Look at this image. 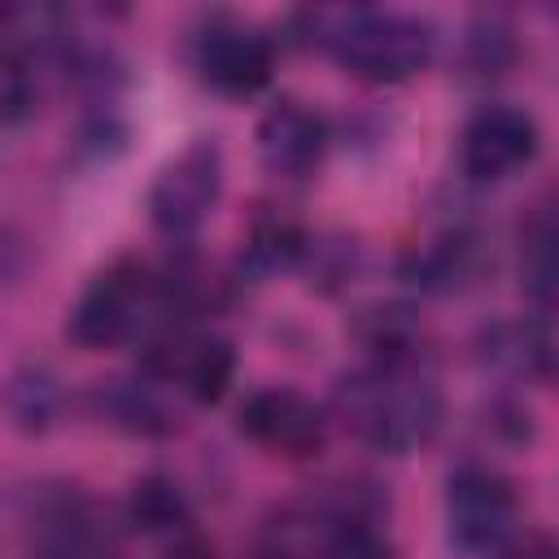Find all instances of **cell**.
<instances>
[{
	"label": "cell",
	"instance_id": "6da1fadb",
	"mask_svg": "<svg viewBox=\"0 0 559 559\" xmlns=\"http://www.w3.org/2000/svg\"><path fill=\"white\" fill-rule=\"evenodd\" d=\"M441 389L428 362H362L332 384V415L376 454H411L441 428Z\"/></svg>",
	"mask_w": 559,
	"mask_h": 559
},
{
	"label": "cell",
	"instance_id": "7a4b0ae2",
	"mask_svg": "<svg viewBox=\"0 0 559 559\" xmlns=\"http://www.w3.org/2000/svg\"><path fill=\"white\" fill-rule=\"evenodd\" d=\"M301 48H323L336 66L362 83H406L437 57V26L419 13L341 4L301 9L293 17Z\"/></svg>",
	"mask_w": 559,
	"mask_h": 559
},
{
	"label": "cell",
	"instance_id": "3957f363",
	"mask_svg": "<svg viewBox=\"0 0 559 559\" xmlns=\"http://www.w3.org/2000/svg\"><path fill=\"white\" fill-rule=\"evenodd\" d=\"M520 533V493L489 463H459L445 476V537L463 559H493Z\"/></svg>",
	"mask_w": 559,
	"mask_h": 559
},
{
	"label": "cell",
	"instance_id": "277c9868",
	"mask_svg": "<svg viewBox=\"0 0 559 559\" xmlns=\"http://www.w3.org/2000/svg\"><path fill=\"white\" fill-rule=\"evenodd\" d=\"M188 66L201 79V87L227 100H249L275 74V39L245 17L214 13L192 31Z\"/></svg>",
	"mask_w": 559,
	"mask_h": 559
},
{
	"label": "cell",
	"instance_id": "5b68a950",
	"mask_svg": "<svg viewBox=\"0 0 559 559\" xmlns=\"http://www.w3.org/2000/svg\"><path fill=\"white\" fill-rule=\"evenodd\" d=\"M223 197V148L214 135L183 144L148 188V223L166 240H188L214 214Z\"/></svg>",
	"mask_w": 559,
	"mask_h": 559
},
{
	"label": "cell",
	"instance_id": "8992f818",
	"mask_svg": "<svg viewBox=\"0 0 559 559\" xmlns=\"http://www.w3.org/2000/svg\"><path fill=\"white\" fill-rule=\"evenodd\" d=\"M236 428L275 459H314L328 445V411L288 384L253 389L236 411Z\"/></svg>",
	"mask_w": 559,
	"mask_h": 559
},
{
	"label": "cell",
	"instance_id": "52a82bcc",
	"mask_svg": "<svg viewBox=\"0 0 559 559\" xmlns=\"http://www.w3.org/2000/svg\"><path fill=\"white\" fill-rule=\"evenodd\" d=\"M542 148V131L528 109L480 105L459 135V166L472 183H502L520 175Z\"/></svg>",
	"mask_w": 559,
	"mask_h": 559
},
{
	"label": "cell",
	"instance_id": "ba28073f",
	"mask_svg": "<svg viewBox=\"0 0 559 559\" xmlns=\"http://www.w3.org/2000/svg\"><path fill=\"white\" fill-rule=\"evenodd\" d=\"M328 144H332L328 118L314 105L293 100V96L275 100L258 122V162L266 175L288 179V183L314 179V170L328 157Z\"/></svg>",
	"mask_w": 559,
	"mask_h": 559
},
{
	"label": "cell",
	"instance_id": "9c48e42d",
	"mask_svg": "<svg viewBox=\"0 0 559 559\" xmlns=\"http://www.w3.org/2000/svg\"><path fill=\"white\" fill-rule=\"evenodd\" d=\"M489 266H493V249L476 223H450L402 258V275L432 297L467 293L472 284H480Z\"/></svg>",
	"mask_w": 559,
	"mask_h": 559
},
{
	"label": "cell",
	"instance_id": "30bf717a",
	"mask_svg": "<svg viewBox=\"0 0 559 559\" xmlns=\"http://www.w3.org/2000/svg\"><path fill=\"white\" fill-rule=\"evenodd\" d=\"M476 358L515 380V384H542L559 376V345L542 319H493L476 332Z\"/></svg>",
	"mask_w": 559,
	"mask_h": 559
},
{
	"label": "cell",
	"instance_id": "8fae6325",
	"mask_svg": "<svg viewBox=\"0 0 559 559\" xmlns=\"http://www.w3.org/2000/svg\"><path fill=\"white\" fill-rule=\"evenodd\" d=\"M92 402H96V415L105 424H114L118 432H131V437H166V432H175V411L162 397V380H153L148 371L100 380Z\"/></svg>",
	"mask_w": 559,
	"mask_h": 559
},
{
	"label": "cell",
	"instance_id": "7c38bea8",
	"mask_svg": "<svg viewBox=\"0 0 559 559\" xmlns=\"http://www.w3.org/2000/svg\"><path fill=\"white\" fill-rule=\"evenodd\" d=\"M520 284L542 323H559V218L533 214L520 245Z\"/></svg>",
	"mask_w": 559,
	"mask_h": 559
},
{
	"label": "cell",
	"instance_id": "4fadbf2b",
	"mask_svg": "<svg viewBox=\"0 0 559 559\" xmlns=\"http://www.w3.org/2000/svg\"><path fill=\"white\" fill-rule=\"evenodd\" d=\"M310 249H314V240L306 236V227H301L293 214H284V210H262V214H253L249 227H245V249H240V258H245L249 271L275 275V271L301 266V262L310 258Z\"/></svg>",
	"mask_w": 559,
	"mask_h": 559
},
{
	"label": "cell",
	"instance_id": "5bb4252c",
	"mask_svg": "<svg viewBox=\"0 0 559 559\" xmlns=\"http://www.w3.org/2000/svg\"><path fill=\"white\" fill-rule=\"evenodd\" d=\"M127 520L144 537H170V542L192 537V507H188L183 489L175 480H166V476H140L131 485Z\"/></svg>",
	"mask_w": 559,
	"mask_h": 559
},
{
	"label": "cell",
	"instance_id": "9a60e30c",
	"mask_svg": "<svg viewBox=\"0 0 559 559\" xmlns=\"http://www.w3.org/2000/svg\"><path fill=\"white\" fill-rule=\"evenodd\" d=\"M354 336L362 341L371 362H428L424 328L406 306H371L358 314Z\"/></svg>",
	"mask_w": 559,
	"mask_h": 559
},
{
	"label": "cell",
	"instance_id": "2e32d148",
	"mask_svg": "<svg viewBox=\"0 0 559 559\" xmlns=\"http://www.w3.org/2000/svg\"><path fill=\"white\" fill-rule=\"evenodd\" d=\"M515 61V39H511V26L502 17H476L467 26V39H463V66L472 70V79H498L507 66Z\"/></svg>",
	"mask_w": 559,
	"mask_h": 559
},
{
	"label": "cell",
	"instance_id": "e0dca14e",
	"mask_svg": "<svg viewBox=\"0 0 559 559\" xmlns=\"http://www.w3.org/2000/svg\"><path fill=\"white\" fill-rule=\"evenodd\" d=\"M9 415L22 432H44L57 415V384L44 367H22L9 380Z\"/></svg>",
	"mask_w": 559,
	"mask_h": 559
},
{
	"label": "cell",
	"instance_id": "ac0fdd59",
	"mask_svg": "<svg viewBox=\"0 0 559 559\" xmlns=\"http://www.w3.org/2000/svg\"><path fill=\"white\" fill-rule=\"evenodd\" d=\"M314 559H397V546L376 524H354L319 542Z\"/></svg>",
	"mask_w": 559,
	"mask_h": 559
},
{
	"label": "cell",
	"instance_id": "d6986e66",
	"mask_svg": "<svg viewBox=\"0 0 559 559\" xmlns=\"http://www.w3.org/2000/svg\"><path fill=\"white\" fill-rule=\"evenodd\" d=\"M493 559H559V546L550 542V537H542V533H533V537H515L502 555H493Z\"/></svg>",
	"mask_w": 559,
	"mask_h": 559
},
{
	"label": "cell",
	"instance_id": "ffe728a7",
	"mask_svg": "<svg viewBox=\"0 0 559 559\" xmlns=\"http://www.w3.org/2000/svg\"><path fill=\"white\" fill-rule=\"evenodd\" d=\"M249 559H297V550L288 546V537H284V533H271V537H266Z\"/></svg>",
	"mask_w": 559,
	"mask_h": 559
},
{
	"label": "cell",
	"instance_id": "44dd1931",
	"mask_svg": "<svg viewBox=\"0 0 559 559\" xmlns=\"http://www.w3.org/2000/svg\"><path fill=\"white\" fill-rule=\"evenodd\" d=\"M166 559H214V550L205 542H197V537H183V542H170Z\"/></svg>",
	"mask_w": 559,
	"mask_h": 559
}]
</instances>
